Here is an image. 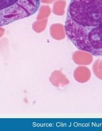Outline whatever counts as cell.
Segmentation results:
<instances>
[{
    "label": "cell",
    "instance_id": "1",
    "mask_svg": "<svg viewBox=\"0 0 102 131\" xmlns=\"http://www.w3.org/2000/svg\"><path fill=\"white\" fill-rule=\"evenodd\" d=\"M65 30L77 48L102 56V0H71Z\"/></svg>",
    "mask_w": 102,
    "mask_h": 131
},
{
    "label": "cell",
    "instance_id": "2",
    "mask_svg": "<svg viewBox=\"0 0 102 131\" xmlns=\"http://www.w3.org/2000/svg\"><path fill=\"white\" fill-rule=\"evenodd\" d=\"M39 5L40 0H0V27L34 15Z\"/></svg>",
    "mask_w": 102,
    "mask_h": 131
},
{
    "label": "cell",
    "instance_id": "3",
    "mask_svg": "<svg viewBox=\"0 0 102 131\" xmlns=\"http://www.w3.org/2000/svg\"><path fill=\"white\" fill-rule=\"evenodd\" d=\"M93 70L95 75L99 79L102 80V59H98L93 64Z\"/></svg>",
    "mask_w": 102,
    "mask_h": 131
}]
</instances>
